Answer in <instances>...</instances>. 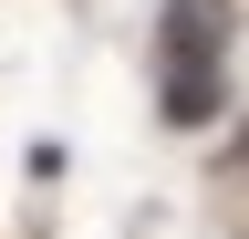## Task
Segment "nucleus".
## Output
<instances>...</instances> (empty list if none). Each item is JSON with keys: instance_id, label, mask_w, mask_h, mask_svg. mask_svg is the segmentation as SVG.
<instances>
[{"instance_id": "obj_1", "label": "nucleus", "mask_w": 249, "mask_h": 239, "mask_svg": "<svg viewBox=\"0 0 249 239\" xmlns=\"http://www.w3.org/2000/svg\"><path fill=\"white\" fill-rule=\"evenodd\" d=\"M166 114L177 125L218 114V0H177L166 11Z\"/></svg>"}]
</instances>
